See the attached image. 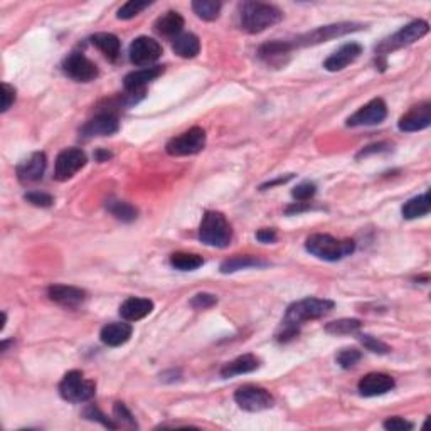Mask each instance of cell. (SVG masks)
<instances>
[{"label":"cell","mask_w":431,"mask_h":431,"mask_svg":"<svg viewBox=\"0 0 431 431\" xmlns=\"http://www.w3.org/2000/svg\"><path fill=\"white\" fill-rule=\"evenodd\" d=\"M336 303L327 299H303L292 303L287 308L283 317V332L278 336V341L287 342L299 336V327L307 320H315L327 315L334 310Z\"/></svg>","instance_id":"obj_1"},{"label":"cell","mask_w":431,"mask_h":431,"mask_svg":"<svg viewBox=\"0 0 431 431\" xmlns=\"http://www.w3.org/2000/svg\"><path fill=\"white\" fill-rule=\"evenodd\" d=\"M15 102V90L14 86L7 85V83H2V113H6Z\"/></svg>","instance_id":"obj_43"},{"label":"cell","mask_w":431,"mask_h":431,"mask_svg":"<svg viewBox=\"0 0 431 431\" xmlns=\"http://www.w3.org/2000/svg\"><path fill=\"white\" fill-rule=\"evenodd\" d=\"M113 420L116 421L118 426H128V428H138L135 418L130 413V409L125 406V403H115L113 406Z\"/></svg>","instance_id":"obj_34"},{"label":"cell","mask_w":431,"mask_h":431,"mask_svg":"<svg viewBox=\"0 0 431 431\" xmlns=\"http://www.w3.org/2000/svg\"><path fill=\"white\" fill-rule=\"evenodd\" d=\"M428 31L430 24L426 22V20H413L408 26L399 29L396 34H392L391 37H388L386 41H383V43L376 48V53H378V56H386V54L396 51V49L406 48V46L416 43L421 37L428 34Z\"/></svg>","instance_id":"obj_5"},{"label":"cell","mask_w":431,"mask_h":431,"mask_svg":"<svg viewBox=\"0 0 431 431\" xmlns=\"http://www.w3.org/2000/svg\"><path fill=\"white\" fill-rule=\"evenodd\" d=\"M261 366V361L253 354H245L236 357L234 361L224 364V367L221 369V376L223 378H234V376H241V374H248V372H254L259 369Z\"/></svg>","instance_id":"obj_24"},{"label":"cell","mask_w":431,"mask_h":431,"mask_svg":"<svg viewBox=\"0 0 431 431\" xmlns=\"http://www.w3.org/2000/svg\"><path fill=\"white\" fill-rule=\"evenodd\" d=\"M86 165V153L81 149H66L57 156L54 164V179L60 182L69 181Z\"/></svg>","instance_id":"obj_9"},{"label":"cell","mask_w":431,"mask_h":431,"mask_svg":"<svg viewBox=\"0 0 431 431\" xmlns=\"http://www.w3.org/2000/svg\"><path fill=\"white\" fill-rule=\"evenodd\" d=\"M276 238H278V234L273 228H263L256 233V240L259 242H275Z\"/></svg>","instance_id":"obj_44"},{"label":"cell","mask_w":431,"mask_h":431,"mask_svg":"<svg viewBox=\"0 0 431 431\" xmlns=\"http://www.w3.org/2000/svg\"><path fill=\"white\" fill-rule=\"evenodd\" d=\"M170 265H172L175 270L194 271L204 265V259L203 256H199V254L182 253V251H179V253H174L172 256H170Z\"/></svg>","instance_id":"obj_31"},{"label":"cell","mask_w":431,"mask_h":431,"mask_svg":"<svg viewBox=\"0 0 431 431\" xmlns=\"http://www.w3.org/2000/svg\"><path fill=\"white\" fill-rule=\"evenodd\" d=\"M216 303L217 299L212 294H198L191 300V307L196 308V310H206V308L214 307Z\"/></svg>","instance_id":"obj_41"},{"label":"cell","mask_w":431,"mask_h":431,"mask_svg":"<svg viewBox=\"0 0 431 431\" xmlns=\"http://www.w3.org/2000/svg\"><path fill=\"white\" fill-rule=\"evenodd\" d=\"M362 359V353L357 349H342L337 354V364L342 369H350Z\"/></svg>","instance_id":"obj_36"},{"label":"cell","mask_w":431,"mask_h":431,"mask_svg":"<svg viewBox=\"0 0 431 431\" xmlns=\"http://www.w3.org/2000/svg\"><path fill=\"white\" fill-rule=\"evenodd\" d=\"M24 199L27 200L29 204H32V206L37 207H49L54 204V198L53 196L46 194V192H27L26 196H24Z\"/></svg>","instance_id":"obj_40"},{"label":"cell","mask_w":431,"mask_h":431,"mask_svg":"<svg viewBox=\"0 0 431 431\" xmlns=\"http://www.w3.org/2000/svg\"><path fill=\"white\" fill-rule=\"evenodd\" d=\"M221 9H223V4L216 2V0H194L192 2V11L196 12V15L203 20H209V22L219 18Z\"/></svg>","instance_id":"obj_30"},{"label":"cell","mask_w":431,"mask_h":431,"mask_svg":"<svg viewBox=\"0 0 431 431\" xmlns=\"http://www.w3.org/2000/svg\"><path fill=\"white\" fill-rule=\"evenodd\" d=\"M128 54L132 64L144 68V66L153 64L162 56V46L156 39H152V37L140 36L130 46Z\"/></svg>","instance_id":"obj_13"},{"label":"cell","mask_w":431,"mask_h":431,"mask_svg":"<svg viewBox=\"0 0 431 431\" xmlns=\"http://www.w3.org/2000/svg\"><path fill=\"white\" fill-rule=\"evenodd\" d=\"M234 401H236L241 409L249 413L265 411V409H270L275 403L273 396H271L266 389L253 386V384H246V386L238 388V391L234 392Z\"/></svg>","instance_id":"obj_8"},{"label":"cell","mask_w":431,"mask_h":431,"mask_svg":"<svg viewBox=\"0 0 431 431\" xmlns=\"http://www.w3.org/2000/svg\"><path fill=\"white\" fill-rule=\"evenodd\" d=\"M315 192H317L315 184L302 182V184H299L294 191H292V196H294L299 203H307V200H310L313 196H315Z\"/></svg>","instance_id":"obj_39"},{"label":"cell","mask_w":431,"mask_h":431,"mask_svg":"<svg viewBox=\"0 0 431 431\" xmlns=\"http://www.w3.org/2000/svg\"><path fill=\"white\" fill-rule=\"evenodd\" d=\"M150 6V2H140V0H130V2L123 4V6L118 9V14L116 18L120 20H128L133 19L135 15L140 14L142 11H145Z\"/></svg>","instance_id":"obj_35"},{"label":"cell","mask_w":431,"mask_h":431,"mask_svg":"<svg viewBox=\"0 0 431 431\" xmlns=\"http://www.w3.org/2000/svg\"><path fill=\"white\" fill-rule=\"evenodd\" d=\"M85 418H88V420H91V421H98V423H102L103 426H107V428H110V430H116L118 428V425H116L115 421H111L110 418H107L104 416V414L100 411L98 408H96V406H88V408L85 409Z\"/></svg>","instance_id":"obj_37"},{"label":"cell","mask_w":431,"mask_h":431,"mask_svg":"<svg viewBox=\"0 0 431 431\" xmlns=\"http://www.w3.org/2000/svg\"><path fill=\"white\" fill-rule=\"evenodd\" d=\"M62 69L74 81L90 83L98 78V66L90 61L83 53H71L62 62Z\"/></svg>","instance_id":"obj_14"},{"label":"cell","mask_w":431,"mask_h":431,"mask_svg":"<svg viewBox=\"0 0 431 431\" xmlns=\"http://www.w3.org/2000/svg\"><path fill=\"white\" fill-rule=\"evenodd\" d=\"M91 43L96 49H100L110 61H116L120 56V39L110 32H98L91 37Z\"/></svg>","instance_id":"obj_27"},{"label":"cell","mask_w":431,"mask_h":431,"mask_svg":"<svg viewBox=\"0 0 431 431\" xmlns=\"http://www.w3.org/2000/svg\"><path fill=\"white\" fill-rule=\"evenodd\" d=\"M153 27H156L157 34H160L164 37L179 36V34H181L182 27H184V18L181 14H179V12L169 11L156 20V26H153Z\"/></svg>","instance_id":"obj_25"},{"label":"cell","mask_w":431,"mask_h":431,"mask_svg":"<svg viewBox=\"0 0 431 431\" xmlns=\"http://www.w3.org/2000/svg\"><path fill=\"white\" fill-rule=\"evenodd\" d=\"M359 341L362 342V346L366 347L367 350H371V353L374 354H388L389 350H391V347L388 344H384L383 341H379V338L372 336H359Z\"/></svg>","instance_id":"obj_38"},{"label":"cell","mask_w":431,"mask_h":431,"mask_svg":"<svg viewBox=\"0 0 431 431\" xmlns=\"http://www.w3.org/2000/svg\"><path fill=\"white\" fill-rule=\"evenodd\" d=\"M283 19V12L271 4L242 2L240 6L241 27L249 34H259Z\"/></svg>","instance_id":"obj_2"},{"label":"cell","mask_w":431,"mask_h":431,"mask_svg":"<svg viewBox=\"0 0 431 431\" xmlns=\"http://www.w3.org/2000/svg\"><path fill=\"white\" fill-rule=\"evenodd\" d=\"M383 426L386 430H389V431H411L414 428L413 423L406 421V420H403V418H399V416L388 418V420L383 423Z\"/></svg>","instance_id":"obj_42"},{"label":"cell","mask_w":431,"mask_h":431,"mask_svg":"<svg viewBox=\"0 0 431 431\" xmlns=\"http://www.w3.org/2000/svg\"><path fill=\"white\" fill-rule=\"evenodd\" d=\"M362 54V46L357 43H349L346 46H342L341 49H337L336 53L330 54V56L325 60L324 68L330 71V73H336V71L346 69L347 66L353 64V62L357 60L359 56Z\"/></svg>","instance_id":"obj_19"},{"label":"cell","mask_w":431,"mask_h":431,"mask_svg":"<svg viewBox=\"0 0 431 431\" xmlns=\"http://www.w3.org/2000/svg\"><path fill=\"white\" fill-rule=\"evenodd\" d=\"M206 147V132L200 127H192L167 144V153L172 157H187L203 152Z\"/></svg>","instance_id":"obj_7"},{"label":"cell","mask_w":431,"mask_h":431,"mask_svg":"<svg viewBox=\"0 0 431 431\" xmlns=\"http://www.w3.org/2000/svg\"><path fill=\"white\" fill-rule=\"evenodd\" d=\"M308 209H310V204L308 203H295L292 204V206H288L285 212H287L288 216H292V214H300V212L308 211Z\"/></svg>","instance_id":"obj_46"},{"label":"cell","mask_w":431,"mask_h":431,"mask_svg":"<svg viewBox=\"0 0 431 431\" xmlns=\"http://www.w3.org/2000/svg\"><path fill=\"white\" fill-rule=\"evenodd\" d=\"M431 125V103L425 102L413 107L408 113H404L397 121V128L401 132H420Z\"/></svg>","instance_id":"obj_15"},{"label":"cell","mask_w":431,"mask_h":431,"mask_svg":"<svg viewBox=\"0 0 431 431\" xmlns=\"http://www.w3.org/2000/svg\"><path fill=\"white\" fill-rule=\"evenodd\" d=\"M305 249L324 261H341L342 258L354 253L355 242L353 240H337L330 234L317 233L307 238Z\"/></svg>","instance_id":"obj_3"},{"label":"cell","mask_w":431,"mask_h":431,"mask_svg":"<svg viewBox=\"0 0 431 431\" xmlns=\"http://www.w3.org/2000/svg\"><path fill=\"white\" fill-rule=\"evenodd\" d=\"M48 296L54 303L64 308H76L85 303L86 292L71 285H53L48 288Z\"/></svg>","instance_id":"obj_18"},{"label":"cell","mask_w":431,"mask_h":431,"mask_svg":"<svg viewBox=\"0 0 431 431\" xmlns=\"http://www.w3.org/2000/svg\"><path fill=\"white\" fill-rule=\"evenodd\" d=\"M362 24H354V22H342V24H332V26H324L315 29V31L308 32L299 39H295V46H312V44H320L327 43V41L334 39V37H341L349 34V32H355L359 29H362Z\"/></svg>","instance_id":"obj_10"},{"label":"cell","mask_w":431,"mask_h":431,"mask_svg":"<svg viewBox=\"0 0 431 431\" xmlns=\"http://www.w3.org/2000/svg\"><path fill=\"white\" fill-rule=\"evenodd\" d=\"M46 165H48V158L44 152H34L26 160H22L18 165V179L20 184L27 186V184L39 182L46 172Z\"/></svg>","instance_id":"obj_17"},{"label":"cell","mask_w":431,"mask_h":431,"mask_svg":"<svg viewBox=\"0 0 431 431\" xmlns=\"http://www.w3.org/2000/svg\"><path fill=\"white\" fill-rule=\"evenodd\" d=\"M266 265L268 261L258 256H249V254H242L241 256V254H238V256L226 259L223 265H221V273L228 275V273H234V271L246 270V268H261Z\"/></svg>","instance_id":"obj_28"},{"label":"cell","mask_w":431,"mask_h":431,"mask_svg":"<svg viewBox=\"0 0 431 431\" xmlns=\"http://www.w3.org/2000/svg\"><path fill=\"white\" fill-rule=\"evenodd\" d=\"M388 149H389V145H388V144H384V142H379V144H372V145H369V147L362 149V150H361V153H359V156H357V158L367 157V156H371V153L386 152Z\"/></svg>","instance_id":"obj_45"},{"label":"cell","mask_w":431,"mask_h":431,"mask_svg":"<svg viewBox=\"0 0 431 431\" xmlns=\"http://www.w3.org/2000/svg\"><path fill=\"white\" fill-rule=\"evenodd\" d=\"M401 212H403L404 219H418V217H423V216L428 214V212H430L428 192L418 196V198L409 199L408 203H406L403 206V209H401Z\"/></svg>","instance_id":"obj_29"},{"label":"cell","mask_w":431,"mask_h":431,"mask_svg":"<svg viewBox=\"0 0 431 431\" xmlns=\"http://www.w3.org/2000/svg\"><path fill=\"white\" fill-rule=\"evenodd\" d=\"M120 130V121L118 116L111 111H102L91 118L90 121H86L83 125L81 130H79V137L85 138V140H90V138L95 137H110L115 135L116 132Z\"/></svg>","instance_id":"obj_12"},{"label":"cell","mask_w":431,"mask_h":431,"mask_svg":"<svg viewBox=\"0 0 431 431\" xmlns=\"http://www.w3.org/2000/svg\"><path fill=\"white\" fill-rule=\"evenodd\" d=\"M153 310V302L149 299H138V296H130L120 305L121 319L127 322H137L145 319Z\"/></svg>","instance_id":"obj_21"},{"label":"cell","mask_w":431,"mask_h":431,"mask_svg":"<svg viewBox=\"0 0 431 431\" xmlns=\"http://www.w3.org/2000/svg\"><path fill=\"white\" fill-rule=\"evenodd\" d=\"M395 386V378H391L389 374H384V372H371V374H366L359 381L357 389L359 392H361V396L374 397L386 395V392L392 391Z\"/></svg>","instance_id":"obj_16"},{"label":"cell","mask_w":431,"mask_h":431,"mask_svg":"<svg viewBox=\"0 0 431 431\" xmlns=\"http://www.w3.org/2000/svg\"><path fill=\"white\" fill-rule=\"evenodd\" d=\"M96 392L95 381L86 379L81 371H69L60 384V395L69 403H86Z\"/></svg>","instance_id":"obj_6"},{"label":"cell","mask_w":431,"mask_h":431,"mask_svg":"<svg viewBox=\"0 0 431 431\" xmlns=\"http://www.w3.org/2000/svg\"><path fill=\"white\" fill-rule=\"evenodd\" d=\"M164 73V66H152L128 73L123 79V86L127 93H144V88L157 79Z\"/></svg>","instance_id":"obj_20"},{"label":"cell","mask_w":431,"mask_h":431,"mask_svg":"<svg viewBox=\"0 0 431 431\" xmlns=\"http://www.w3.org/2000/svg\"><path fill=\"white\" fill-rule=\"evenodd\" d=\"M386 116L388 107L384 100L374 98L347 118V127H372V125L383 123Z\"/></svg>","instance_id":"obj_11"},{"label":"cell","mask_w":431,"mask_h":431,"mask_svg":"<svg viewBox=\"0 0 431 431\" xmlns=\"http://www.w3.org/2000/svg\"><path fill=\"white\" fill-rule=\"evenodd\" d=\"M199 240L212 248H226L233 240L231 224L223 212L206 211L199 226Z\"/></svg>","instance_id":"obj_4"},{"label":"cell","mask_w":431,"mask_h":431,"mask_svg":"<svg viewBox=\"0 0 431 431\" xmlns=\"http://www.w3.org/2000/svg\"><path fill=\"white\" fill-rule=\"evenodd\" d=\"M292 179V175H287V177H280V179H276V181H271V182H266L265 186H261V189H268V187H275V186H278V184H285V182H288Z\"/></svg>","instance_id":"obj_47"},{"label":"cell","mask_w":431,"mask_h":431,"mask_svg":"<svg viewBox=\"0 0 431 431\" xmlns=\"http://www.w3.org/2000/svg\"><path fill=\"white\" fill-rule=\"evenodd\" d=\"M294 43H287V41H271V43L263 44L259 48L258 56L268 64H285V57L290 56Z\"/></svg>","instance_id":"obj_23"},{"label":"cell","mask_w":431,"mask_h":431,"mask_svg":"<svg viewBox=\"0 0 431 431\" xmlns=\"http://www.w3.org/2000/svg\"><path fill=\"white\" fill-rule=\"evenodd\" d=\"M132 325L125 324V322H111V324L104 325L100 332V338L104 346L108 347H120L127 344L132 337Z\"/></svg>","instance_id":"obj_22"},{"label":"cell","mask_w":431,"mask_h":431,"mask_svg":"<svg viewBox=\"0 0 431 431\" xmlns=\"http://www.w3.org/2000/svg\"><path fill=\"white\" fill-rule=\"evenodd\" d=\"M95 157L98 162H104V160H108V158H111V153L104 152V150H98V152L95 153Z\"/></svg>","instance_id":"obj_48"},{"label":"cell","mask_w":431,"mask_h":431,"mask_svg":"<svg viewBox=\"0 0 431 431\" xmlns=\"http://www.w3.org/2000/svg\"><path fill=\"white\" fill-rule=\"evenodd\" d=\"M107 209L110 211L111 216H115L116 219L123 221V223H132L137 219L138 211L135 206H132L130 203L125 200H108Z\"/></svg>","instance_id":"obj_32"},{"label":"cell","mask_w":431,"mask_h":431,"mask_svg":"<svg viewBox=\"0 0 431 431\" xmlns=\"http://www.w3.org/2000/svg\"><path fill=\"white\" fill-rule=\"evenodd\" d=\"M172 49L177 56L184 57V60H192L200 53V41L196 34H181L174 39Z\"/></svg>","instance_id":"obj_26"},{"label":"cell","mask_w":431,"mask_h":431,"mask_svg":"<svg viewBox=\"0 0 431 431\" xmlns=\"http://www.w3.org/2000/svg\"><path fill=\"white\" fill-rule=\"evenodd\" d=\"M362 322L357 319H341L334 320L325 325V332L332 334V336H347V334H355L361 330Z\"/></svg>","instance_id":"obj_33"}]
</instances>
